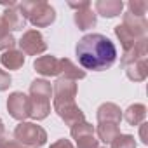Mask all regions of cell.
<instances>
[{
	"instance_id": "17",
	"label": "cell",
	"mask_w": 148,
	"mask_h": 148,
	"mask_svg": "<svg viewBox=\"0 0 148 148\" xmlns=\"http://www.w3.org/2000/svg\"><path fill=\"white\" fill-rule=\"evenodd\" d=\"M145 117H146V106L141 105V103H136V105H131L125 112H124V119L129 125H139L145 122Z\"/></svg>"
},
{
	"instance_id": "4",
	"label": "cell",
	"mask_w": 148,
	"mask_h": 148,
	"mask_svg": "<svg viewBox=\"0 0 148 148\" xmlns=\"http://www.w3.org/2000/svg\"><path fill=\"white\" fill-rule=\"evenodd\" d=\"M14 139L26 148H40L47 141V132L33 122H19L14 129Z\"/></svg>"
},
{
	"instance_id": "9",
	"label": "cell",
	"mask_w": 148,
	"mask_h": 148,
	"mask_svg": "<svg viewBox=\"0 0 148 148\" xmlns=\"http://www.w3.org/2000/svg\"><path fill=\"white\" fill-rule=\"evenodd\" d=\"M2 21H4V25L9 28V32H11V30H12V32H14V30H23V28L26 26V19H25L23 12L19 11L18 4L4 11Z\"/></svg>"
},
{
	"instance_id": "8",
	"label": "cell",
	"mask_w": 148,
	"mask_h": 148,
	"mask_svg": "<svg viewBox=\"0 0 148 148\" xmlns=\"http://www.w3.org/2000/svg\"><path fill=\"white\" fill-rule=\"evenodd\" d=\"M33 68L44 77H56L59 75V59L54 56H40L33 61Z\"/></svg>"
},
{
	"instance_id": "23",
	"label": "cell",
	"mask_w": 148,
	"mask_h": 148,
	"mask_svg": "<svg viewBox=\"0 0 148 148\" xmlns=\"http://www.w3.org/2000/svg\"><path fill=\"white\" fill-rule=\"evenodd\" d=\"M127 7H129L131 14L145 18V14L148 11V2H146V0H131V2L127 4Z\"/></svg>"
},
{
	"instance_id": "3",
	"label": "cell",
	"mask_w": 148,
	"mask_h": 148,
	"mask_svg": "<svg viewBox=\"0 0 148 148\" xmlns=\"http://www.w3.org/2000/svg\"><path fill=\"white\" fill-rule=\"evenodd\" d=\"M18 7L23 12L25 19L30 21L37 28H45V26L52 25L54 19H56V11L47 2H40V0H26V2L18 4Z\"/></svg>"
},
{
	"instance_id": "24",
	"label": "cell",
	"mask_w": 148,
	"mask_h": 148,
	"mask_svg": "<svg viewBox=\"0 0 148 148\" xmlns=\"http://www.w3.org/2000/svg\"><path fill=\"white\" fill-rule=\"evenodd\" d=\"M0 148H26V146H23L16 139L9 138L7 134H2V136H0Z\"/></svg>"
},
{
	"instance_id": "15",
	"label": "cell",
	"mask_w": 148,
	"mask_h": 148,
	"mask_svg": "<svg viewBox=\"0 0 148 148\" xmlns=\"http://www.w3.org/2000/svg\"><path fill=\"white\" fill-rule=\"evenodd\" d=\"M51 113V101L30 96V117L35 120H44Z\"/></svg>"
},
{
	"instance_id": "16",
	"label": "cell",
	"mask_w": 148,
	"mask_h": 148,
	"mask_svg": "<svg viewBox=\"0 0 148 148\" xmlns=\"http://www.w3.org/2000/svg\"><path fill=\"white\" fill-rule=\"evenodd\" d=\"M0 63H2L7 70H19L25 63V54L16 49H9L0 56Z\"/></svg>"
},
{
	"instance_id": "5",
	"label": "cell",
	"mask_w": 148,
	"mask_h": 148,
	"mask_svg": "<svg viewBox=\"0 0 148 148\" xmlns=\"http://www.w3.org/2000/svg\"><path fill=\"white\" fill-rule=\"evenodd\" d=\"M70 134L75 139L77 148H98V138L94 134L92 124H87L86 120L80 124H75L70 127Z\"/></svg>"
},
{
	"instance_id": "29",
	"label": "cell",
	"mask_w": 148,
	"mask_h": 148,
	"mask_svg": "<svg viewBox=\"0 0 148 148\" xmlns=\"http://www.w3.org/2000/svg\"><path fill=\"white\" fill-rule=\"evenodd\" d=\"M2 134H4V122L0 120V136H2Z\"/></svg>"
},
{
	"instance_id": "13",
	"label": "cell",
	"mask_w": 148,
	"mask_h": 148,
	"mask_svg": "<svg viewBox=\"0 0 148 148\" xmlns=\"http://www.w3.org/2000/svg\"><path fill=\"white\" fill-rule=\"evenodd\" d=\"M59 75H63V79H70V80H80L86 77V71L80 70L71 59L63 58V59H59Z\"/></svg>"
},
{
	"instance_id": "6",
	"label": "cell",
	"mask_w": 148,
	"mask_h": 148,
	"mask_svg": "<svg viewBox=\"0 0 148 148\" xmlns=\"http://www.w3.org/2000/svg\"><path fill=\"white\" fill-rule=\"evenodd\" d=\"M18 44L21 47V52L28 54V56H38V54L45 52V49H47V44H45V40H44V37L38 30L25 32Z\"/></svg>"
},
{
	"instance_id": "21",
	"label": "cell",
	"mask_w": 148,
	"mask_h": 148,
	"mask_svg": "<svg viewBox=\"0 0 148 148\" xmlns=\"http://www.w3.org/2000/svg\"><path fill=\"white\" fill-rule=\"evenodd\" d=\"M14 44H16V38L12 37V33L9 32V28L4 25L2 18H0V51L5 52V51L12 49Z\"/></svg>"
},
{
	"instance_id": "18",
	"label": "cell",
	"mask_w": 148,
	"mask_h": 148,
	"mask_svg": "<svg viewBox=\"0 0 148 148\" xmlns=\"http://www.w3.org/2000/svg\"><path fill=\"white\" fill-rule=\"evenodd\" d=\"M115 35H117V38L120 40V44H122V47H124V52H127L138 40H141L134 32H131L127 26H124V25H119V26H115ZM145 38V37H143Z\"/></svg>"
},
{
	"instance_id": "10",
	"label": "cell",
	"mask_w": 148,
	"mask_h": 148,
	"mask_svg": "<svg viewBox=\"0 0 148 148\" xmlns=\"http://www.w3.org/2000/svg\"><path fill=\"white\" fill-rule=\"evenodd\" d=\"M122 120V112L115 103H103L98 108V122H110V124H120Z\"/></svg>"
},
{
	"instance_id": "27",
	"label": "cell",
	"mask_w": 148,
	"mask_h": 148,
	"mask_svg": "<svg viewBox=\"0 0 148 148\" xmlns=\"http://www.w3.org/2000/svg\"><path fill=\"white\" fill-rule=\"evenodd\" d=\"M146 127H148V124H146V122L139 124V136H141V141H143L145 145L148 143V138H146Z\"/></svg>"
},
{
	"instance_id": "1",
	"label": "cell",
	"mask_w": 148,
	"mask_h": 148,
	"mask_svg": "<svg viewBox=\"0 0 148 148\" xmlns=\"http://www.w3.org/2000/svg\"><path fill=\"white\" fill-rule=\"evenodd\" d=\"M75 54H77L79 63L86 70H92V71L108 70L117 59L115 44L101 33L84 35L77 42Z\"/></svg>"
},
{
	"instance_id": "28",
	"label": "cell",
	"mask_w": 148,
	"mask_h": 148,
	"mask_svg": "<svg viewBox=\"0 0 148 148\" xmlns=\"http://www.w3.org/2000/svg\"><path fill=\"white\" fill-rule=\"evenodd\" d=\"M89 4H91V2H87V0H84V2H79V4H77V2H70L68 5H70L71 9L79 11V9H82V7H86V5H89Z\"/></svg>"
},
{
	"instance_id": "25",
	"label": "cell",
	"mask_w": 148,
	"mask_h": 148,
	"mask_svg": "<svg viewBox=\"0 0 148 148\" xmlns=\"http://www.w3.org/2000/svg\"><path fill=\"white\" fill-rule=\"evenodd\" d=\"M9 86H11V75L0 68V91L9 89Z\"/></svg>"
},
{
	"instance_id": "12",
	"label": "cell",
	"mask_w": 148,
	"mask_h": 148,
	"mask_svg": "<svg viewBox=\"0 0 148 148\" xmlns=\"http://www.w3.org/2000/svg\"><path fill=\"white\" fill-rule=\"evenodd\" d=\"M125 68V73L127 77L134 82H143L148 75V64H146V58L145 59H138V61H132V63H127L124 64Z\"/></svg>"
},
{
	"instance_id": "26",
	"label": "cell",
	"mask_w": 148,
	"mask_h": 148,
	"mask_svg": "<svg viewBox=\"0 0 148 148\" xmlns=\"http://www.w3.org/2000/svg\"><path fill=\"white\" fill-rule=\"evenodd\" d=\"M51 148H75V146H73L71 141H68V139H58V141H54L51 145Z\"/></svg>"
},
{
	"instance_id": "14",
	"label": "cell",
	"mask_w": 148,
	"mask_h": 148,
	"mask_svg": "<svg viewBox=\"0 0 148 148\" xmlns=\"http://www.w3.org/2000/svg\"><path fill=\"white\" fill-rule=\"evenodd\" d=\"M124 4L122 0H98L96 2V12L105 18H115L122 12Z\"/></svg>"
},
{
	"instance_id": "22",
	"label": "cell",
	"mask_w": 148,
	"mask_h": 148,
	"mask_svg": "<svg viewBox=\"0 0 148 148\" xmlns=\"http://www.w3.org/2000/svg\"><path fill=\"white\" fill-rule=\"evenodd\" d=\"M110 145H112V148H136L134 136H131V134H119Z\"/></svg>"
},
{
	"instance_id": "19",
	"label": "cell",
	"mask_w": 148,
	"mask_h": 148,
	"mask_svg": "<svg viewBox=\"0 0 148 148\" xmlns=\"http://www.w3.org/2000/svg\"><path fill=\"white\" fill-rule=\"evenodd\" d=\"M30 96L32 98H42V99H49L52 96V86L51 82L44 80V79H37L30 84Z\"/></svg>"
},
{
	"instance_id": "2",
	"label": "cell",
	"mask_w": 148,
	"mask_h": 148,
	"mask_svg": "<svg viewBox=\"0 0 148 148\" xmlns=\"http://www.w3.org/2000/svg\"><path fill=\"white\" fill-rule=\"evenodd\" d=\"M52 105L56 113L64 120L66 125H75L86 120L84 112L75 105V96H77V84L75 80H70V79H63L59 77L54 86H52Z\"/></svg>"
},
{
	"instance_id": "11",
	"label": "cell",
	"mask_w": 148,
	"mask_h": 148,
	"mask_svg": "<svg viewBox=\"0 0 148 148\" xmlns=\"http://www.w3.org/2000/svg\"><path fill=\"white\" fill-rule=\"evenodd\" d=\"M73 21L79 26V30H89L96 25V12L92 11L91 4L75 11V16H73Z\"/></svg>"
},
{
	"instance_id": "7",
	"label": "cell",
	"mask_w": 148,
	"mask_h": 148,
	"mask_svg": "<svg viewBox=\"0 0 148 148\" xmlns=\"http://www.w3.org/2000/svg\"><path fill=\"white\" fill-rule=\"evenodd\" d=\"M7 110L12 119L25 122L30 117V98L23 92H12L7 99Z\"/></svg>"
},
{
	"instance_id": "20",
	"label": "cell",
	"mask_w": 148,
	"mask_h": 148,
	"mask_svg": "<svg viewBox=\"0 0 148 148\" xmlns=\"http://www.w3.org/2000/svg\"><path fill=\"white\" fill-rule=\"evenodd\" d=\"M96 134H98V139H101L103 143L110 145L119 134H120V129H119V124H110V122H103L98 125L96 129Z\"/></svg>"
}]
</instances>
